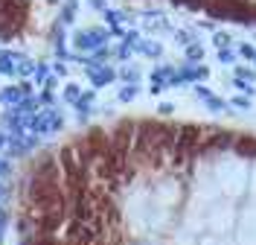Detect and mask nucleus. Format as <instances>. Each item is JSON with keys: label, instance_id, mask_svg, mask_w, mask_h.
Returning a JSON list of instances; mask_svg holds the SVG:
<instances>
[{"label": "nucleus", "instance_id": "nucleus-1", "mask_svg": "<svg viewBox=\"0 0 256 245\" xmlns=\"http://www.w3.org/2000/svg\"><path fill=\"white\" fill-rule=\"evenodd\" d=\"M73 41H76L79 50H94L105 41V33H102V30H82V33H76Z\"/></svg>", "mask_w": 256, "mask_h": 245}, {"label": "nucleus", "instance_id": "nucleus-2", "mask_svg": "<svg viewBox=\"0 0 256 245\" xmlns=\"http://www.w3.org/2000/svg\"><path fill=\"white\" fill-rule=\"evenodd\" d=\"M24 97H30V94H24V88H20V85L3 88V91H0V105H6V108H9V105H18Z\"/></svg>", "mask_w": 256, "mask_h": 245}, {"label": "nucleus", "instance_id": "nucleus-3", "mask_svg": "<svg viewBox=\"0 0 256 245\" xmlns=\"http://www.w3.org/2000/svg\"><path fill=\"white\" fill-rule=\"evenodd\" d=\"M15 62H18L15 53L0 50V73H3V76H15Z\"/></svg>", "mask_w": 256, "mask_h": 245}, {"label": "nucleus", "instance_id": "nucleus-4", "mask_svg": "<svg viewBox=\"0 0 256 245\" xmlns=\"http://www.w3.org/2000/svg\"><path fill=\"white\" fill-rule=\"evenodd\" d=\"M32 73H35V62L24 59V56H18V62H15V76L26 79V76H32Z\"/></svg>", "mask_w": 256, "mask_h": 245}, {"label": "nucleus", "instance_id": "nucleus-5", "mask_svg": "<svg viewBox=\"0 0 256 245\" xmlns=\"http://www.w3.org/2000/svg\"><path fill=\"white\" fill-rule=\"evenodd\" d=\"M32 76H35V82H38V85H44V82L50 79V67L44 65V62H41V65H35V73H32Z\"/></svg>", "mask_w": 256, "mask_h": 245}, {"label": "nucleus", "instance_id": "nucleus-6", "mask_svg": "<svg viewBox=\"0 0 256 245\" xmlns=\"http://www.w3.org/2000/svg\"><path fill=\"white\" fill-rule=\"evenodd\" d=\"M108 79H114L111 70H99V73H94V82H96V85H105Z\"/></svg>", "mask_w": 256, "mask_h": 245}, {"label": "nucleus", "instance_id": "nucleus-7", "mask_svg": "<svg viewBox=\"0 0 256 245\" xmlns=\"http://www.w3.org/2000/svg\"><path fill=\"white\" fill-rule=\"evenodd\" d=\"M64 99H70V102L79 99V88H76V85H67V88H64Z\"/></svg>", "mask_w": 256, "mask_h": 245}, {"label": "nucleus", "instance_id": "nucleus-8", "mask_svg": "<svg viewBox=\"0 0 256 245\" xmlns=\"http://www.w3.org/2000/svg\"><path fill=\"white\" fill-rule=\"evenodd\" d=\"M9 175H12V163L0 158V178H9Z\"/></svg>", "mask_w": 256, "mask_h": 245}, {"label": "nucleus", "instance_id": "nucleus-9", "mask_svg": "<svg viewBox=\"0 0 256 245\" xmlns=\"http://www.w3.org/2000/svg\"><path fill=\"white\" fill-rule=\"evenodd\" d=\"M6 140H9V134H6V129H0V149L6 146Z\"/></svg>", "mask_w": 256, "mask_h": 245}, {"label": "nucleus", "instance_id": "nucleus-10", "mask_svg": "<svg viewBox=\"0 0 256 245\" xmlns=\"http://www.w3.org/2000/svg\"><path fill=\"white\" fill-rule=\"evenodd\" d=\"M50 3H56V0H50Z\"/></svg>", "mask_w": 256, "mask_h": 245}]
</instances>
